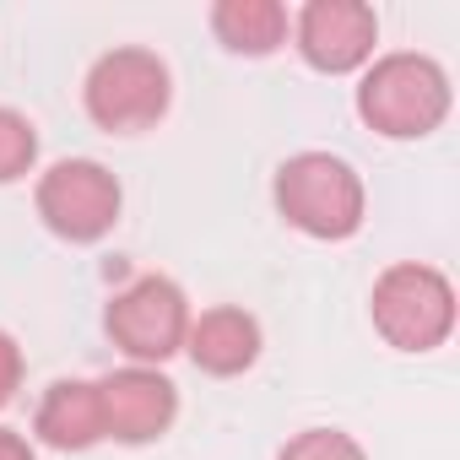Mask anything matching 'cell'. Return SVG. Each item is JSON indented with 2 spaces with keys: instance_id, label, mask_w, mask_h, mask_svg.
Wrapping results in <instances>:
<instances>
[{
  "instance_id": "7c38bea8",
  "label": "cell",
  "mask_w": 460,
  "mask_h": 460,
  "mask_svg": "<svg viewBox=\"0 0 460 460\" xmlns=\"http://www.w3.org/2000/svg\"><path fill=\"white\" fill-rule=\"evenodd\" d=\"M33 168H39V125L22 109L0 103V184H22Z\"/></svg>"
},
{
  "instance_id": "3957f363",
  "label": "cell",
  "mask_w": 460,
  "mask_h": 460,
  "mask_svg": "<svg viewBox=\"0 0 460 460\" xmlns=\"http://www.w3.org/2000/svg\"><path fill=\"white\" fill-rule=\"evenodd\" d=\"M82 109L103 136H146L173 109V71L146 44H114L87 66Z\"/></svg>"
},
{
  "instance_id": "277c9868",
  "label": "cell",
  "mask_w": 460,
  "mask_h": 460,
  "mask_svg": "<svg viewBox=\"0 0 460 460\" xmlns=\"http://www.w3.org/2000/svg\"><path fill=\"white\" fill-rule=\"evenodd\" d=\"M368 320L385 336V347H395L406 358H422V352H438L455 336L460 298H455V282L438 266H428V261H395V266H385L374 277Z\"/></svg>"
},
{
  "instance_id": "8992f818",
  "label": "cell",
  "mask_w": 460,
  "mask_h": 460,
  "mask_svg": "<svg viewBox=\"0 0 460 460\" xmlns=\"http://www.w3.org/2000/svg\"><path fill=\"white\" fill-rule=\"evenodd\" d=\"M33 211L60 244H103L119 227L125 190L98 157H60L33 179Z\"/></svg>"
},
{
  "instance_id": "52a82bcc",
  "label": "cell",
  "mask_w": 460,
  "mask_h": 460,
  "mask_svg": "<svg viewBox=\"0 0 460 460\" xmlns=\"http://www.w3.org/2000/svg\"><path fill=\"white\" fill-rule=\"evenodd\" d=\"M288 44L320 76H358L379 55V12L368 0H309L293 12Z\"/></svg>"
},
{
  "instance_id": "5bb4252c",
  "label": "cell",
  "mask_w": 460,
  "mask_h": 460,
  "mask_svg": "<svg viewBox=\"0 0 460 460\" xmlns=\"http://www.w3.org/2000/svg\"><path fill=\"white\" fill-rule=\"evenodd\" d=\"M22 379H28V352H22V341H17L6 325H0V411L17 401Z\"/></svg>"
},
{
  "instance_id": "8fae6325",
  "label": "cell",
  "mask_w": 460,
  "mask_h": 460,
  "mask_svg": "<svg viewBox=\"0 0 460 460\" xmlns=\"http://www.w3.org/2000/svg\"><path fill=\"white\" fill-rule=\"evenodd\" d=\"M206 22H211V39L239 60H271L293 39V12L282 0H217Z\"/></svg>"
},
{
  "instance_id": "9c48e42d",
  "label": "cell",
  "mask_w": 460,
  "mask_h": 460,
  "mask_svg": "<svg viewBox=\"0 0 460 460\" xmlns=\"http://www.w3.org/2000/svg\"><path fill=\"white\" fill-rule=\"evenodd\" d=\"M266 352V331L244 304H211L190 320L184 336V358L206 374V379H239L261 363Z\"/></svg>"
},
{
  "instance_id": "7a4b0ae2",
  "label": "cell",
  "mask_w": 460,
  "mask_h": 460,
  "mask_svg": "<svg viewBox=\"0 0 460 460\" xmlns=\"http://www.w3.org/2000/svg\"><path fill=\"white\" fill-rule=\"evenodd\" d=\"M271 206L293 234H304L314 244H347L363 234L368 184L341 152L309 146V152H293L271 173Z\"/></svg>"
},
{
  "instance_id": "9a60e30c",
  "label": "cell",
  "mask_w": 460,
  "mask_h": 460,
  "mask_svg": "<svg viewBox=\"0 0 460 460\" xmlns=\"http://www.w3.org/2000/svg\"><path fill=\"white\" fill-rule=\"evenodd\" d=\"M0 460H39V449H33V438H28L22 428H6V422H0Z\"/></svg>"
},
{
  "instance_id": "ba28073f",
  "label": "cell",
  "mask_w": 460,
  "mask_h": 460,
  "mask_svg": "<svg viewBox=\"0 0 460 460\" xmlns=\"http://www.w3.org/2000/svg\"><path fill=\"white\" fill-rule=\"evenodd\" d=\"M98 406H103V444H157L173 422H179V385L163 368H141V363H119L98 379Z\"/></svg>"
},
{
  "instance_id": "4fadbf2b",
  "label": "cell",
  "mask_w": 460,
  "mask_h": 460,
  "mask_svg": "<svg viewBox=\"0 0 460 460\" xmlns=\"http://www.w3.org/2000/svg\"><path fill=\"white\" fill-rule=\"evenodd\" d=\"M277 460H368V449L347 428H304L277 449Z\"/></svg>"
},
{
  "instance_id": "5b68a950",
  "label": "cell",
  "mask_w": 460,
  "mask_h": 460,
  "mask_svg": "<svg viewBox=\"0 0 460 460\" xmlns=\"http://www.w3.org/2000/svg\"><path fill=\"white\" fill-rule=\"evenodd\" d=\"M190 293L163 277V271H141L130 277L109 309H103V336L114 341V352L125 363H141V368H163L168 358L184 352V336H190Z\"/></svg>"
},
{
  "instance_id": "30bf717a",
  "label": "cell",
  "mask_w": 460,
  "mask_h": 460,
  "mask_svg": "<svg viewBox=\"0 0 460 460\" xmlns=\"http://www.w3.org/2000/svg\"><path fill=\"white\" fill-rule=\"evenodd\" d=\"M33 444L60 455H87L103 444L98 379H55L33 406Z\"/></svg>"
},
{
  "instance_id": "6da1fadb",
  "label": "cell",
  "mask_w": 460,
  "mask_h": 460,
  "mask_svg": "<svg viewBox=\"0 0 460 460\" xmlns=\"http://www.w3.org/2000/svg\"><path fill=\"white\" fill-rule=\"evenodd\" d=\"M352 109L385 141H428L433 130H444V119L455 109V82L433 55L390 49L358 71Z\"/></svg>"
}]
</instances>
